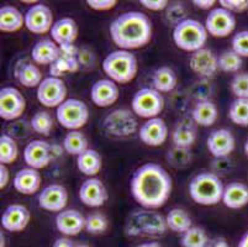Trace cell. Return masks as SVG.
<instances>
[{
	"instance_id": "10",
	"label": "cell",
	"mask_w": 248,
	"mask_h": 247,
	"mask_svg": "<svg viewBox=\"0 0 248 247\" xmlns=\"http://www.w3.org/2000/svg\"><path fill=\"white\" fill-rule=\"evenodd\" d=\"M207 33L216 38H224L231 35L236 29V16L222 6L214 8L205 20Z\"/></svg>"
},
{
	"instance_id": "28",
	"label": "cell",
	"mask_w": 248,
	"mask_h": 247,
	"mask_svg": "<svg viewBox=\"0 0 248 247\" xmlns=\"http://www.w3.org/2000/svg\"><path fill=\"white\" fill-rule=\"evenodd\" d=\"M195 122L193 119H186L175 126L174 131L172 133V140L174 146L182 147V148H189L195 144L197 140V129H195Z\"/></svg>"
},
{
	"instance_id": "55",
	"label": "cell",
	"mask_w": 248,
	"mask_h": 247,
	"mask_svg": "<svg viewBox=\"0 0 248 247\" xmlns=\"http://www.w3.org/2000/svg\"><path fill=\"white\" fill-rule=\"evenodd\" d=\"M136 247H162V245L158 242H145V244H141Z\"/></svg>"
},
{
	"instance_id": "56",
	"label": "cell",
	"mask_w": 248,
	"mask_h": 247,
	"mask_svg": "<svg viewBox=\"0 0 248 247\" xmlns=\"http://www.w3.org/2000/svg\"><path fill=\"white\" fill-rule=\"evenodd\" d=\"M243 149H245V153H246V156H247V157H248V139L246 140V142H245V146H243Z\"/></svg>"
},
{
	"instance_id": "34",
	"label": "cell",
	"mask_w": 248,
	"mask_h": 247,
	"mask_svg": "<svg viewBox=\"0 0 248 247\" xmlns=\"http://www.w3.org/2000/svg\"><path fill=\"white\" fill-rule=\"evenodd\" d=\"M16 78L20 82V84L26 88H38L44 81L42 73L40 68L32 63H24L20 66L19 69H16Z\"/></svg>"
},
{
	"instance_id": "17",
	"label": "cell",
	"mask_w": 248,
	"mask_h": 247,
	"mask_svg": "<svg viewBox=\"0 0 248 247\" xmlns=\"http://www.w3.org/2000/svg\"><path fill=\"white\" fill-rule=\"evenodd\" d=\"M189 67L202 79H210L218 69V57L209 49H202L191 53Z\"/></svg>"
},
{
	"instance_id": "49",
	"label": "cell",
	"mask_w": 248,
	"mask_h": 247,
	"mask_svg": "<svg viewBox=\"0 0 248 247\" xmlns=\"http://www.w3.org/2000/svg\"><path fill=\"white\" fill-rule=\"evenodd\" d=\"M140 4L152 11H161L169 6L168 0H140Z\"/></svg>"
},
{
	"instance_id": "40",
	"label": "cell",
	"mask_w": 248,
	"mask_h": 247,
	"mask_svg": "<svg viewBox=\"0 0 248 247\" xmlns=\"http://www.w3.org/2000/svg\"><path fill=\"white\" fill-rule=\"evenodd\" d=\"M30 125L36 133L48 136L53 129V119L49 113L37 112L31 119Z\"/></svg>"
},
{
	"instance_id": "15",
	"label": "cell",
	"mask_w": 248,
	"mask_h": 247,
	"mask_svg": "<svg viewBox=\"0 0 248 247\" xmlns=\"http://www.w3.org/2000/svg\"><path fill=\"white\" fill-rule=\"evenodd\" d=\"M207 151L215 158H227L234 151L236 140L232 132L227 129H217L211 131L206 139Z\"/></svg>"
},
{
	"instance_id": "14",
	"label": "cell",
	"mask_w": 248,
	"mask_h": 247,
	"mask_svg": "<svg viewBox=\"0 0 248 247\" xmlns=\"http://www.w3.org/2000/svg\"><path fill=\"white\" fill-rule=\"evenodd\" d=\"M38 207L46 212L61 213L68 203V192L62 184H49L40 192L37 197Z\"/></svg>"
},
{
	"instance_id": "6",
	"label": "cell",
	"mask_w": 248,
	"mask_h": 247,
	"mask_svg": "<svg viewBox=\"0 0 248 247\" xmlns=\"http://www.w3.org/2000/svg\"><path fill=\"white\" fill-rule=\"evenodd\" d=\"M132 113L142 119L158 117L164 109V98L159 92L151 87L141 88L132 97Z\"/></svg>"
},
{
	"instance_id": "26",
	"label": "cell",
	"mask_w": 248,
	"mask_h": 247,
	"mask_svg": "<svg viewBox=\"0 0 248 247\" xmlns=\"http://www.w3.org/2000/svg\"><path fill=\"white\" fill-rule=\"evenodd\" d=\"M222 203L229 209H242L248 204V187L245 183L232 182L224 189Z\"/></svg>"
},
{
	"instance_id": "53",
	"label": "cell",
	"mask_w": 248,
	"mask_h": 247,
	"mask_svg": "<svg viewBox=\"0 0 248 247\" xmlns=\"http://www.w3.org/2000/svg\"><path fill=\"white\" fill-rule=\"evenodd\" d=\"M52 247H76V244H73V241L68 237H60L53 242Z\"/></svg>"
},
{
	"instance_id": "29",
	"label": "cell",
	"mask_w": 248,
	"mask_h": 247,
	"mask_svg": "<svg viewBox=\"0 0 248 247\" xmlns=\"http://www.w3.org/2000/svg\"><path fill=\"white\" fill-rule=\"evenodd\" d=\"M25 26V15L15 6L4 5L0 8V31L16 33Z\"/></svg>"
},
{
	"instance_id": "30",
	"label": "cell",
	"mask_w": 248,
	"mask_h": 247,
	"mask_svg": "<svg viewBox=\"0 0 248 247\" xmlns=\"http://www.w3.org/2000/svg\"><path fill=\"white\" fill-rule=\"evenodd\" d=\"M77 167L84 176H88L89 178L95 177L103 167L100 153L96 149L88 148L85 152L77 156Z\"/></svg>"
},
{
	"instance_id": "22",
	"label": "cell",
	"mask_w": 248,
	"mask_h": 247,
	"mask_svg": "<svg viewBox=\"0 0 248 247\" xmlns=\"http://www.w3.org/2000/svg\"><path fill=\"white\" fill-rule=\"evenodd\" d=\"M56 228L64 236H77L85 230V216L77 209H64L55 219Z\"/></svg>"
},
{
	"instance_id": "35",
	"label": "cell",
	"mask_w": 248,
	"mask_h": 247,
	"mask_svg": "<svg viewBox=\"0 0 248 247\" xmlns=\"http://www.w3.org/2000/svg\"><path fill=\"white\" fill-rule=\"evenodd\" d=\"M62 145L64 151L71 156H79L80 153L85 152L89 148L88 147V139L79 130L69 131L64 136Z\"/></svg>"
},
{
	"instance_id": "21",
	"label": "cell",
	"mask_w": 248,
	"mask_h": 247,
	"mask_svg": "<svg viewBox=\"0 0 248 247\" xmlns=\"http://www.w3.org/2000/svg\"><path fill=\"white\" fill-rule=\"evenodd\" d=\"M31 220L30 210L22 204H11L1 215V226L10 232H20L28 228Z\"/></svg>"
},
{
	"instance_id": "2",
	"label": "cell",
	"mask_w": 248,
	"mask_h": 247,
	"mask_svg": "<svg viewBox=\"0 0 248 247\" xmlns=\"http://www.w3.org/2000/svg\"><path fill=\"white\" fill-rule=\"evenodd\" d=\"M111 40L119 49L132 51L145 47L152 38V21L141 11H126L109 27Z\"/></svg>"
},
{
	"instance_id": "57",
	"label": "cell",
	"mask_w": 248,
	"mask_h": 247,
	"mask_svg": "<svg viewBox=\"0 0 248 247\" xmlns=\"http://www.w3.org/2000/svg\"><path fill=\"white\" fill-rule=\"evenodd\" d=\"M76 247H90V246L87 244H77Z\"/></svg>"
},
{
	"instance_id": "20",
	"label": "cell",
	"mask_w": 248,
	"mask_h": 247,
	"mask_svg": "<svg viewBox=\"0 0 248 247\" xmlns=\"http://www.w3.org/2000/svg\"><path fill=\"white\" fill-rule=\"evenodd\" d=\"M119 99V87L109 78L99 79L90 88V100L98 108H109Z\"/></svg>"
},
{
	"instance_id": "54",
	"label": "cell",
	"mask_w": 248,
	"mask_h": 247,
	"mask_svg": "<svg viewBox=\"0 0 248 247\" xmlns=\"http://www.w3.org/2000/svg\"><path fill=\"white\" fill-rule=\"evenodd\" d=\"M237 247H248V231H246L245 234H243V236L241 237Z\"/></svg>"
},
{
	"instance_id": "31",
	"label": "cell",
	"mask_w": 248,
	"mask_h": 247,
	"mask_svg": "<svg viewBox=\"0 0 248 247\" xmlns=\"http://www.w3.org/2000/svg\"><path fill=\"white\" fill-rule=\"evenodd\" d=\"M61 49H62L61 57L53 65H51V69H49L51 76L58 77V78L67 72H76L79 67V61L76 56L73 46Z\"/></svg>"
},
{
	"instance_id": "50",
	"label": "cell",
	"mask_w": 248,
	"mask_h": 247,
	"mask_svg": "<svg viewBox=\"0 0 248 247\" xmlns=\"http://www.w3.org/2000/svg\"><path fill=\"white\" fill-rule=\"evenodd\" d=\"M10 181V172H9L8 166L5 165H0V189L3 190L6 188Z\"/></svg>"
},
{
	"instance_id": "8",
	"label": "cell",
	"mask_w": 248,
	"mask_h": 247,
	"mask_svg": "<svg viewBox=\"0 0 248 247\" xmlns=\"http://www.w3.org/2000/svg\"><path fill=\"white\" fill-rule=\"evenodd\" d=\"M56 117L61 126L69 131H77L85 126L89 120V109L84 101L69 98L56 109Z\"/></svg>"
},
{
	"instance_id": "3",
	"label": "cell",
	"mask_w": 248,
	"mask_h": 247,
	"mask_svg": "<svg viewBox=\"0 0 248 247\" xmlns=\"http://www.w3.org/2000/svg\"><path fill=\"white\" fill-rule=\"evenodd\" d=\"M224 189L220 177L213 172H202L189 183V196L202 207H214L222 201Z\"/></svg>"
},
{
	"instance_id": "9",
	"label": "cell",
	"mask_w": 248,
	"mask_h": 247,
	"mask_svg": "<svg viewBox=\"0 0 248 247\" xmlns=\"http://www.w3.org/2000/svg\"><path fill=\"white\" fill-rule=\"evenodd\" d=\"M36 97L46 108L57 109L63 101L67 100V87L64 82L58 77H46L38 85Z\"/></svg>"
},
{
	"instance_id": "44",
	"label": "cell",
	"mask_w": 248,
	"mask_h": 247,
	"mask_svg": "<svg viewBox=\"0 0 248 247\" xmlns=\"http://www.w3.org/2000/svg\"><path fill=\"white\" fill-rule=\"evenodd\" d=\"M232 51L242 58H248V30H243L237 33L232 37L231 41Z\"/></svg>"
},
{
	"instance_id": "32",
	"label": "cell",
	"mask_w": 248,
	"mask_h": 247,
	"mask_svg": "<svg viewBox=\"0 0 248 247\" xmlns=\"http://www.w3.org/2000/svg\"><path fill=\"white\" fill-rule=\"evenodd\" d=\"M152 84L153 88L161 94L173 92L178 84L177 74L168 66H162V67L157 68L153 73Z\"/></svg>"
},
{
	"instance_id": "25",
	"label": "cell",
	"mask_w": 248,
	"mask_h": 247,
	"mask_svg": "<svg viewBox=\"0 0 248 247\" xmlns=\"http://www.w3.org/2000/svg\"><path fill=\"white\" fill-rule=\"evenodd\" d=\"M61 47L49 38L37 41L31 49V58L36 65H53L61 57Z\"/></svg>"
},
{
	"instance_id": "5",
	"label": "cell",
	"mask_w": 248,
	"mask_h": 247,
	"mask_svg": "<svg viewBox=\"0 0 248 247\" xmlns=\"http://www.w3.org/2000/svg\"><path fill=\"white\" fill-rule=\"evenodd\" d=\"M207 33L205 25L195 19L183 20L173 29V41L175 46L186 52H194L205 49L207 41Z\"/></svg>"
},
{
	"instance_id": "48",
	"label": "cell",
	"mask_w": 248,
	"mask_h": 247,
	"mask_svg": "<svg viewBox=\"0 0 248 247\" xmlns=\"http://www.w3.org/2000/svg\"><path fill=\"white\" fill-rule=\"evenodd\" d=\"M87 4L93 10L108 11L114 9L117 5V1L116 0H87Z\"/></svg>"
},
{
	"instance_id": "43",
	"label": "cell",
	"mask_w": 248,
	"mask_h": 247,
	"mask_svg": "<svg viewBox=\"0 0 248 247\" xmlns=\"http://www.w3.org/2000/svg\"><path fill=\"white\" fill-rule=\"evenodd\" d=\"M230 89L236 99H248V72L234 74L230 83Z\"/></svg>"
},
{
	"instance_id": "47",
	"label": "cell",
	"mask_w": 248,
	"mask_h": 247,
	"mask_svg": "<svg viewBox=\"0 0 248 247\" xmlns=\"http://www.w3.org/2000/svg\"><path fill=\"white\" fill-rule=\"evenodd\" d=\"M218 4L232 14L245 13L248 10V0H220Z\"/></svg>"
},
{
	"instance_id": "37",
	"label": "cell",
	"mask_w": 248,
	"mask_h": 247,
	"mask_svg": "<svg viewBox=\"0 0 248 247\" xmlns=\"http://www.w3.org/2000/svg\"><path fill=\"white\" fill-rule=\"evenodd\" d=\"M229 119L241 128L248 126V99H234L229 108Z\"/></svg>"
},
{
	"instance_id": "7",
	"label": "cell",
	"mask_w": 248,
	"mask_h": 247,
	"mask_svg": "<svg viewBox=\"0 0 248 247\" xmlns=\"http://www.w3.org/2000/svg\"><path fill=\"white\" fill-rule=\"evenodd\" d=\"M166 217L153 212H136L130 215L126 224V234L130 236L159 235L167 230Z\"/></svg>"
},
{
	"instance_id": "16",
	"label": "cell",
	"mask_w": 248,
	"mask_h": 247,
	"mask_svg": "<svg viewBox=\"0 0 248 247\" xmlns=\"http://www.w3.org/2000/svg\"><path fill=\"white\" fill-rule=\"evenodd\" d=\"M139 137L146 146L159 147L168 139V126L159 116L146 120L139 129Z\"/></svg>"
},
{
	"instance_id": "18",
	"label": "cell",
	"mask_w": 248,
	"mask_h": 247,
	"mask_svg": "<svg viewBox=\"0 0 248 247\" xmlns=\"http://www.w3.org/2000/svg\"><path fill=\"white\" fill-rule=\"evenodd\" d=\"M80 201L89 208H100L108 200V190L103 181L92 177L82 183L79 188Z\"/></svg>"
},
{
	"instance_id": "12",
	"label": "cell",
	"mask_w": 248,
	"mask_h": 247,
	"mask_svg": "<svg viewBox=\"0 0 248 247\" xmlns=\"http://www.w3.org/2000/svg\"><path fill=\"white\" fill-rule=\"evenodd\" d=\"M25 15V27L35 35H45L51 33L55 24L53 13L49 6L42 3H36L26 10Z\"/></svg>"
},
{
	"instance_id": "27",
	"label": "cell",
	"mask_w": 248,
	"mask_h": 247,
	"mask_svg": "<svg viewBox=\"0 0 248 247\" xmlns=\"http://www.w3.org/2000/svg\"><path fill=\"white\" fill-rule=\"evenodd\" d=\"M218 112L211 100L198 101L191 110V119L197 125L202 128H210L217 121Z\"/></svg>"
},
{
	"instance_id": "36",
	"label": "cell",
	"mask_w": 248,
	"mask_h": 247,
	"mask_svg": "<svg viewBox=\"0 0 248 247\" xmlns=\"http://www.w3.org/2000/svg\"><path fill=\"white\" fill-rule=\"evenodd\" d=\"M19 155L17 144L10 135L0 136V165H11L16 161Z\"/></svg>"
},
{
	"instance_id": "52",
	"label": "cell",
	"mask_w": 248,
	"mask_h": 247,
	"mask_svg": "<svg viewBox=\"0 0 248 247\" xmlns=\"http://www.w3.org/2000/svg\"><path fill=\"white\" fill-rule=\"evenodd\" d=\"M206 247H230V245L225 237L218 236V237H214V239L209 240Z\"/></svg>"
},
{
	"instance_id": "33",
	"label": "cell",
	"mask_w": 248,
	"mask_h": 247,
	"mask_svg": "<svg viewBox=\"0 0 248 247\" xmlns=\"http://www.w3.org/2000/svg\"><path fill=\"white\" fill-rule=\"evenodd\" d=\"M166 223L169 230L178 232V234H184L193 226L191 217L189 216L186 210L180 209V208L169 210L166 216Z\"/></svg>"
},
{
	"instance_id": "42",
	"label": "cell",
	"mask_w": 248,
	"mask_h": 247,
	"mask_svg": "<svg viewBox=\"0 0 248 247\" xmlns=\"http://www.w3.org/2000/svg\"><path fill=\"white\" fill-rule=\"evenodd\" d=\"M109 228L107 216L101 213H93L85 217V230L92 235L104 234Z\"/></svg>"
},
{
	"instance_id": "23",
	"label": "cell",
	"mask_w": 248,
	"mask_h": 247,
	"mask_svg": "<svg viewBox=\"0 0 248 247\" xmlns=\"http://www.w3.org/2000/svg\"><path fill=\"white\" fill-rule=\"evenodd\" d=\"M49 33L61 49L72 47L78 37V25L72 17H62L55 21Z\"/></svg>"
},
{
	"instance_id": "4",
	"label": "cell",
	"mask_w": 248,
	"mask_h": 247,
	"mask_svg": "<svg viewBox=\"0 0 248 247\" xmlns=\"http://www.w3.org/2000/svg\"><path fill=\"white\" fill-rule=\"evenodd\" d=\"M104 73L116 84H127L137 76V58L131 51L116 49L108 54L101 63Z\"/></svg>"
},
{
	"instance_id": "51",
	"label": "cell",
	"mask_w": 248,
	"mask_h": 247,
	"mask_svg": "<svg viewBox=\"0 0 248 247\" xmlns=\"http://www.w3.org/2000/svg\"><path fill=\"white\" fill-rule=\"evenodd\" d=\"M193 4L197 6L198 9L202 10H213L215 6L216 1L215 0H193Z\"/></svg>"
},
{
	"instance_id": "41",
	"label": "cell",
	"mask_w": 248,
	"mask_h": 247,
	"mask_svg": "<svg viewBox=\"0 0 248 247\" xmlns=\"http://www.w3.org/2000/svg\"><path fill=\"white\" fill-rule=\"evenodd\" d=\"M167 161H168L170 166L175 167V168L186 167L191 162L190 149L174 146L172 149H169L168 153H167Z\"/></svg>"
},
{
	"instance_id": "46",
	"label": "cell",
	"mask_w": 248,
	"mask_h": 247,
	"mask_svg": "<svg viewBox=\"0 0 248 247\" xmlns=\"http://www.w3.org/2000/svg\"><path fill=\"white\" fill-rule=\"evenodd\" d=\"M186 9H184L183 4L169 5L168 8H167V19H168L169 22L174 24V26L179 24V22H182L183 20H186Z\"/></svg>"
},
{
	"instance_id": "39",
	"label": "cell",
	"mask_w": 248,
	"mask_h": 247,
	"mask_svg": "<svg viewBox=\"0 0 248 247\" xmlns=\"http://www.w3.org/2000/svg\"><path fill=\"white\" fill-rule=\"evenodd\" d=\"M242 65V57L232 49H226L218 56V69L225 73H237Z\"/></svg>"
},
{
	"instance_id": "19",
	"label": "cell",
	"mask_w": 248,
	"mask_h": 247,
	"mask_svg": "<svg viewBox=\"0 0 248 247\" xmlns=\"http://www.w3.org/2000/svg\"><path fill=\"white\" fill-rule=\"evenodd\" d=\"M52 160V148L44 140H32L24 148V161L28 167L42 169L48 166Z\"/></svg>"
},
{
	"instance_id": "1",
	"label": "cell",
	"mask_w": 248,
	"mask_h": 247,
	"mask_svg": "<svg viewBox=\"0 0 248 247\" xmlns=\"http://www.w3.org/2000/svg\"><path fill=\"white\" fill-rule=\"evenodd\" d=\"M130 189L135 200L146 209H158L172 194L173 181L167 169L157 163H145L132 174Z\"/></svg>"
},
{
	"instance_id": "45",
	"label": "cell",
	"mask_w": 248,
	"mask_h": 247,
	"mask_svg": "<svg viewBox=\"0 0 248 247\" xmlns=\"http://www.w3.org/2000/svg\"><path fill=\"white\" fill-rule=\"evenodd\" d=\"M211 92H213V85L209 83V79H200L191 89L194 98H197L198 101L209 100V95H211Z\"/></svg>"
},
{
	"instance_id": "38",
	"label": "cell",
	"mask_w": 248,
	"mask_h": 247,
	"mask_svg": "<svg viewBox=\"0 0 248 247\" xmlns=\"http://www.w3.org/2000/svg\"><path fill=\"white\" fill-rule=\"evenodd\" d=\"M206 231L199 226H191L188 231L182 234L180 245L182 247H206L209 242Z\"/></svg>"
},
{
	"instance_id": "11",
	"label": "cell",
	"mask_w": 248,
	"mask_h": 247,
	"mask_svg": "<svg viewBox=\"0 0 248 247\" xmlns=\"http://www.w3.org/2000/svg\"><path fill=\"white\" fill-rule=\"evenodd\" d=\"M26 110V99L15 87H3L0 89V117L13 121L22 116Z\"/></svg>"
},
{
	"instance_id": "13",
	"label": "cell",
	"mask_w": 248,
	"mask_h": 247,
	"mask_svg": "<svg viewBox=\"0 0 248 247\" xmlns=\"http://www.w3.org/2000/svg\"><path fill=\"white\" fill-rule=\"evenodd\" d=\"M132 114L134 113L126 109H117L105 117L103 124L104 129L117 137L132 135L137 130V121Z\"/></svg>"
},
{
	"instance_id": "58",
	"label": "cell",
	"mask_w": 248,
	"mask_h": 247,
	"mask_svg": "<svg viewBox=\"0 0 248 247\" xmlns=\"http://www.w3.org/2000/svg\"><path fill=\"white\" fill-rule=\"evenodd\" d=\"M1 247H4V236H3V234H1Z\"/></svg>"
},
{
	"instance_id": "24",
	"label": "cell",
	"mask_w": 248,
	"mask_h": 247,
	"mask_svg": "<svg viewBox=\"0 0 248 247\" xmlns=\"http://www.w3.org/2000/svg\"><path fill=\"white\" fill-rule=\"evenodd\" d=\"M41 183L42 178L40 172L37 169L30 168V167L17 171L14 177V181H13L15 189L24 196H32V194L37 193L41 188Z\"/></svg>"
}]
</instances>
